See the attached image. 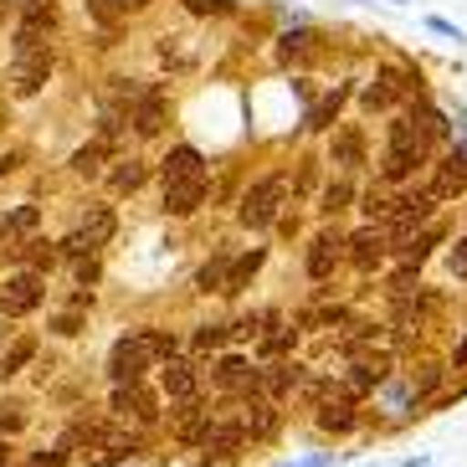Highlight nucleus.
Segmentation results:
<instances>
[{"label":"nucleus","instance_id":"9d476101","mask_svg":"<svg viewBox=\"0 0 467 467\" xmlns=\"http://www.w3.org/2000/svg\"><path fill=\"white\" fill-rule=\"evenodd\" d=\"M385 252H390V232L385 226H365V232L349 236V262H355L359 273H370V267H380Z\"/></svg>","mask_w":467,"mask_h":467},{"label":"nucleus","instance_id":"9b49d317","mask_svg":"<svg viewBox=\"0 0 467 467\" xmlns=\"http://www.w3.org/2000/svg\"><path fill=\"white\" fill-rule=\"evenodd\" d=\"M457 191H467V139L447 150V160L437 165V180H431V195H437V201H447V195H457Z\"/></svg>","mask_w":467,"mask_h":467},{"label":"nucleus","instance_id":"393cba45","mask_svg":"<svg viewBox=\"0 0 467 467\" xmlns=\"http://www.w3.org/2000/svg\"><path fill=\"white\" fill-rule=\"evenodd\" d=\"M144 180H150V165H144V160H119V165H113V175H109V185L119 195H134Z\"/></svg>","mask_w":467,"mask_h":467},{"label":"nucleus","instance_id":"4468645a","mask_svg":"<svg viewBox=\"0 0 467 467\" xmlns=\"http://www.w3.org/2000/svg\"><path fill=\"white\" fill-rule=\"evenodd\" d=\"M201 201H206V175L170 180V185H165V211H170V216H195Z\"/></svg>","mask_w":467,"mask_h":467},{"label":"nucleus","instance_id":"f8f14e48","mask_svg":"<svg viewBox=\"0 0 467 467\" xmlns=\"http://www.w3.org/2000/svg\"><path fill=\"white\" fill-rule=\"evenodd\" d=\"M385 375H390V355H359L355 365H349V375H344V390H349V396H365V390L385 385Z\"/></svg>","mask_w":467,"mask_h":467},{"label":"nucleus","instance_id":"a211bd4d","mask_svg":"<svg viewBox=\"0 0 467 467\" xmlns=\"http://www.w3.org/2000/svg\"><path fill=\"white\" fill-rule=\"evenodd\" d=\"M318 426H324V431H349V426H355L349 390H329V396L318 400Z\"/></svg>","mask_w":467,"mask_h":467},{"label":"nucleus","instance_id":"cd10ccee","mask_svg":"<svg viewBox=\"0 0 467 467\" xmlns=\"http://www.w3.org/2000/svg\"><path fill=\"white\" fill-rule=\"evenodd\" d=\"M103 160H109V139H93V144H83V150L72 154L67 165L78 170V175H88V180H93L98 170H103Z\"/></svg>","mask_w":467,"mask_h":467},{"label":"nucleus","instance_id":"c756f323","mask_svg":"<svg viewBox=\"0 0 467 467\" xmlns=\"http://www.w3.org/2000/svg\"><path fill=\"white\" fill-rule=\"evenodd\" d=\"M31 355H36V339H16L5 355H0V375H16V370H26Z\"/></svg>","mask_w":467,"mask_h":467},{"label":"nucleus","instance_id":"20e7f679","mask_svg":"<svg viewBox=\"0 0 467 467\" xmlns=\"http://www.w3.org/2000/svg\"><path fill=\"white\" fill-rule=\"evenodd\" d=\"M52 42H16V62H11V83L16 98H36L52 78Z\"/></svg>","mask_w":467,"mask_h":467},{"label":"nucleus","instance_id":"f704fd0d","mask_svg":"<svg viewBox=\"0 0 467 467\" xmlns=\"http://www.w3.org/2000/svg\"><path fill=\"white\" fill-rule=\"evenodd\" d=\"M349 195H355V191H349V185H344V180H334L329 191L318 195V211H324V216H339V211L349 206Z\"/></svg>","mask_w":467,"mask_h":467},{"label":"nucleus","instance_id":"ea45409f","mask_svg":"<svg viewBox=\"0 0 467 467\" xmlns=\"http://www.w3.org/2000/svg\"><path fill=\"white\" fill-rule=\"evenodd\" d=\"M21 426H26V416L16 411V406H0V437H16Z\"/></svg>","mask_w":467,"mask_h":467},{"label":"nucleus","instance_id":"4c0bfd02","mask_svg":"<svg viewBox=\"0 0 467 467\" xmlns=\"http://www.w3.org/2000/svg\"><path fill=\"white\" fill-rule=\"evenodd\" d=\"M426 31H437V36H447V42H467L462 26H457V21H447V16H426Z\"/></svg>","mask_w":467,"mask_h":467},{"label":"nucleus","instance_id":"5701e85b","mask_svg":"<svg viewBox=\"0 0 467 467\" xmlns=\"http://www.w3.org/2000/svg\"><path fill=\"white\" fill-rule=\"evenodd\" d=\"M36 206H16V211H5V221H0V242H5V247L16 252V242H21V236H31L36 232Z\"/></svg>","mask_w":467,"mask_h":467},{"label":"nucleus","instance_id":"c85d7f7f","mask_svg":"<svg viewBox=\"0 0 467 467\" xmlns=\"http://www.w3.org/2000/svg\"><path fill=\"white\" fill-rule=\"evenodd\" d=\"M88 5H93V16L103 21V26H113L119 16H129V11H144L150 0H88Z\"/></svg>","mask_w":467,"mask_h":467},{"label":"nucleus","instance_id":"a18cd8bd","mask_svg":"<svg viewBox=\"0 0 467 467\" xmlns=\"http://www.w3.org/2000/svg\"><path fill=\"white\" fill-rule=\"evenodd\" d=\"M31 467H62V452H47V457H36Z\"/></svg>","mask_w":467,"mask_h":467},{"label":"nucleus","instance_id":"37998d69","mask_svg":"<svg viewBox=\"0 0 467 467\" xmlns=\"http://www.w3.org/2000/svg\"><path fill=\"white\" fill-rule=\"evenodd\" d=\"M78 283H98V257H78Z\"/></svg>","mask_w":467,"mask_h":467},{"label":"nucleus","instance_id":"c03bdc74","mask_svg":"<svg viewBox=\"0 0 467 467\" xmlns=\"http://www.w3.org/2000/svg\"><path fill=\"white\" fill-rule=\"evenodd\" d=\"M334 457L329 452H318V457H298V462H283V467H329Z\"/></svg>","mask_w":467,"mask_h":467},{"label":"nucleus","instance_id":"39448f33","mask_svg":"<svg viewBox=\"0 0 467 467\" xmlns=\"http://www.w3.org/2000/svg\"><path fill=\"white\" fill-rule=\"evenodd\" d=\"M216 411H226L236 426H242V431H247V437H267V431L277 426L273 400H267V396H252V390H242V396H232L226 406H216Z\"/></svg>","mask_w":467,"mask_h":467},{"label":"nucleus","instance_id":"79ce46f5","mask_svg":"<svg viewBox=\"0 0 467 467\" xmlns=\"http://www.w3.org/2000/svg\"><path fill=\"white\" fill-rule=\"evenodd\" d=\"M421 124H426V134H431V139H441V134H447V119H441L437 109H421Z\"/></svg>","mask_w":467,"mask_h":467},{"label":"nucleus","instance_id":"0eeeda50","mask_svg":"<svg viewBox=\"0 0 467 467\" xmlns=\"http://www.w3.org/2000/svg\"><path fill=\"white\" fill-rule=\"evenodd\" d=\"M349 257V236L344 232H318L314 242H308V277H318V283H324V277H334V267H339V262Z\"/></svg>","mask_w":467,"mask_h":467},{"label":"nucleus","instance_id":"4be33fe9","mask_svg":"<svg viewBox=\"0 0 467 467\" xmlns=\"http://www.w3.org/2000/svg\"><path fill=\"white\" fill-rule=\"evenodd\" d=\"M211 421H216V411H206V406H195V400H185V411H180V421H175V431L185 441H206V431H211Z\"/></svg>","mask_w":467,"mask_h":467},{"label":"nucleus","instance_id":"2eb2a0df","mask_svg":"<svg viewBox=\"0 0 467 467\" xmlns=\"http://www.w3.org/2000/svg\"><path fill=\"white\" fill-rule=\"evenodd\" d=\"M211 375H216L221 390L242 396V390H257V375H262V370H252V365H247L242 355H221V359H216V370H211Z\"/></svg>","mask_w":467,"mask_h":467},{"label":"nucleus","instance_id":"6ab92c4d","mask_svg":"<svg viewBox=\"0 0 467 467\" xmlns=\"http://www.w3.org/2000/svg\"><path fill=\"white\" fill-rule=\"evenodd\" d=\"M298 385H303V365H293V359H273L257 375V390H267V396H283V390H298Z\"/></svg>","mask_w":467,"mask_h":467},{"label":"nucleus","instance_id":"423d86ee","mask_svg":"<svg viewBox=\"0 0 467 467\" xmlns=\"http://www.w3.org/2000/svg\"><path fill=\"white\" fill-rule=\"evenodd\" d=\"M42 298H47V283H42V273H16V277H5V288H0V314H11V318H21V314H31V308H42Z\"/></svg>","mask_w":467,"mask_h":467},{"label":"nucleus","instance_id":"473e14b6","mask_svg":"<svg viewBox=\"0 0 467 467\" xmlns=\"http://www.w3.org/2000/svg\"><path fill=\"white\" fill-rule=\"evenodd\" d=\"M308 47H314V31H288V36L277 42V57H283V62H298V57H308Z\"/></svg>","mask_w":467,"mask_h":467},{"label":"nucleus","instance_id":"6e6552de","mask_svg":"<svg viewBox=\"0 0 467 467\" xmlns=\"http://www.w3.org/2000/svg\"><path fill=\"white\" fill-rule=\"evenodd\" d=\"M109 411L119 416V421H154V396L144 390V380H134V385H113Z\"/></svg>","mask_w":467,"mask_h":467},{"label":"nucleus","instance_id":"a878e982","mask_svg":"<svg viewBox=\"0 0 467 467\" xmlns=\"http://www.w3.org/2000/svg\"><path fill=\"white\" fill-rule=\"evenodd\" d=\"M21 257L31 262V273H42V267H57L62 262V242H42V236H31V242H21Z\"/></svg>","mask_w":467,"mask_h":467},{"label":"nucleus","instance_id":"b1692460","mask_svg":"<svg viewBox=\"0 0 467 467\" xmlns=\"http://www.w3.org/2000/svg\"><path fill=\"white\" fill-rule=\"evenodd\" d=\"M344 98H349V88H344V83L329 88V93L308 109V129H334V119H339V109H344Z\"/></svg>","mask_w":467,"mask_h":467},{"label":"nucleus","instance_id":"3c124183","mask_svg":"<svg viewBox=\"0 0 467 467\" xmlns=\"http://www.w3.org/2000/svg\"><path fill=\"white\" fill-rule=\"evenodd\" d=\"M0 124H5V113H0Z\"/></svg>","mask_w":467,"mask_h":467},{"label":"nucleus","instance_id":"8fccbe9b","mask_svg":"<svg viewBox=\"0 0 467 467\" xmlns=\"http://www.w3.org/2000/svg\"><path fill=\"white\" fill-rule=\"evenodd\" d=\"M390 5H406V0H390Z\"/></svg>","mask_w":467,"mask_h":467},{"label":"nucleus","instance_id":"bb28decb","mask_svg":"<svg viewBox=\"0 0 467 467\" xmlns=\"http://www.w3.org/2000/svg\"><path fill=\"white\" fill-rule=\"evenodd\" d=\"M129 452H134V441H129V437H98L88 462H93V467H119Z\"/></svg>","mask_w":467,"mask_h":467},{"label":"nucleus","instance_id":"7ed1b4c3","mask_svg":"<svg viewBox=\"0 0 467 467\" xmlns=\"http://www.w3.org/2000/svg\"><path fill=\"white\" fill-rule=\"evenodd\" d=\"M154 365H160V355H154V344H150V334H144V329H139V334H124V339L109 349V375H113V385L144 380Z\"/></svg>","mask_w":467,"mask_h":467},{"label":"nucleus","instance_id":"c9c22d12","mask_svg":"<svg viewBox=\"0 0 467 467\" xmlns=\"http://www.w3.org/2000/svg\"><path fill=\"white\" fill-rule=\"evenodd\" d=\"M226 339H232V329H226V324H201V329H195V349H201V355L221 349Z\"/></svg>","mask_w":467,"mask_h":467},{"label":"nucleus","instance_id":"49530a36","mask_svg":"<svg viewBox=\"0 0 467 467\" xmlns=\"http://www.w3.org/2000/svg\"><path fill=\"white\" fill-rule=\"evenodd\" d=\"M457 370H467V334H462V344H457V359H452Z\"/></svg>","mask_w":467,"mask_h":467},{"label":"nucleus","instance_id":"e433bc0d","mask_svg":"<svg viewBox=\"0 0 467 467\" xmlns=\"http://www.w3.org/2000/svg\"><path fill=\"white\" fill-rule=\"evenodd\" d=\"M83 303H88V298H78V303L67 308V314H57L52 329H57V334H67V339H72V334H83Z\"/></svg>","mask_w":467,"mask_h":467},{"label":"nucleus","instance_id":"a19ab883","mask_svg":"<svg viewBox=\"0 0 467 467\" xmlns=\"http://www.w3.org/2000/svg\"><path fill=\"white\" fill-rule=\"evenodd\" d=\"M447 267H452V277H467V236H457V247L447 252Z\"/></svg>","mask_w":467,"mask_h":467},{"label":"nucleus","instance_id":"7c9ffc66","mask_svg":"<svg viewBox=\"0 0 467 467\" xmlns=\"http://www.w3.org/2000/svg\"><path fill=\"white\" fill-rule=\"evenodd\" d=\"M293 339H298V329H293V324H277V318H273V329H267V334H262V355H288V344Z\"/></svg>","mask_w":467,"mask_h":467},{"label":"nucleus","instance_id":"09e8293b","mask_svg":"<svg viewBox=\"0 0 467 467\" xmlns=\"http://www.w3.org/2000/svg\"><path fill=\"white\" fill-rule=\"evenodd\" d=\"M5 457H11V447H5V437H0V467H5Z\"/></svg>","mask_w":467,"mask_h":467},{"label":"nucleus","instance_id":"dca6fc26","mask_svg":"<svg viewBox=\"0 0 467 467\" xmlns=\"http://www.w3.org/2000/svg\"><path fill=\"white\" fill-rule=\"evenodd\" d=\"M160 175L170 180H195V175H206V160H201V150H191V144H175V150L160 160Z\"/></svg>","mask_w":467,"mask_h":467},{"label":"nucleus","instance_id":"1a4fd4ad","mask_svg":"<svg viewBox=\"0 0 467 467\" xmlns=\"http://www.w3.org/2000/svg\"><path fill=\"white\" fill-rule=\"evenodd\" d=\"M165 88H144L139 93V103H134V113H129V124H134V134L139 139H154L160 129H165Z\"/></svg>","mask_w":467,"mask_h":467},{"label":"nucleus","instance_id":"f257e3e1","mask_svg":"<svg viewBox=\"0 0 467 467\" xmlns=\"http://www.w3.org/2000/svg\"><path fill=\"white\" fill-rule=\"evenodd\" d=\"M426 150H431V134H426V124H416V119H390V134H385V154H380V180H411L416 165H426Z\"/></svg>","mask_w":467,"mask_h":467},{"label":"nucleus","instance_id":"ddd939ff","mask_svg":"<svg viewBox=\"0 0 467 467\" xmlns=\"http://www.w3.org/2000/svg\"><path fill=\"white\" fill-rule=\"evenodd\" d=\"M160 385H165V396L170 400H180V406H185V400H195V390H201V375H195V365L191 359H165V370H160Z\"/></svg>","mask_w":467,"mask_h":467},{"label":"nucleus","instance_id":"72a5a7b5","mask_svg":"<svg viewBox=\"0 0 467 467\" xmlns=\"http://www.w3.org/2000/svg\"><path fill=\"white\" fill-rule=\"evenodd\" d=\"M396 98H400V93H396V88L385 83V78H375V83H370V88H365V93H359V103H365V109H370V113H375V109H390V103H396Z\"/></svg>","mask_w":467,"mask_h":467},{"label":"nucleus","instance_id":"2f4dec72","mask_svg":"<svg viewBox=\"0 0 467 467\" xmlns=\"http://www.w3.org/2000/svg\"><path fill=\"white\" fill-rule=\"evenodd\" d=\"M437 242H441V226H426L421 236H411V242L400 247V257H406V262H416V267H421V262H426V252L437 247Z\"/></svg>","mask_w":467,"mask_h":467},{"label":"nucleus","instance_id":"58836bf2","mask_svg":"<svg viewBox=\"0 0 467 467\" xmlns=\"http://www.w3.org/2000/svg\"><path fill=\"white\" fill-rule=\"evenodd\" d=\"M185 11L191 16H226L232 11V0H185Z\"/></svg>","mask_w":467,"mask_h":467},{"label":"nucleus","instance_id":"f03ea898","mask_svg":"<svg viewBox=\"0 0 467 467\" xmlns=\"http://www.w3.org/2000/svg\"><path fill=\"white\" fill-rule=\"evenodd\" d=\"M288 195H293V185H288V175H267V180H257L247 195H242V226H273L277 216H283V206H288Z\"/></svg>","mask_w":467,"mask_h":467},{"label":"nucleus","instance_id":"f3484780","mask_svg":"<svg viewBox=\"0 0 467 467\" xmlns=\"http://www.w3.org/2000/svg\"><path fill=\"white\" fill-rule=\"evenodd\" d=\"M329 160L339 170H355V165H365V134H359V124H344L339 134H334V144H329Z\"/></svg>","mask_w":467,"mask_h":467},{"label":"nucleus","instance_id":"412c9836","mask_svg":"<svg viewBox=\"0 0 467 467\" xmlns=\"http://www.w3.org/2000/svg\"><path fill=\"white\" fill-rule=\"evenodd\" d=\"M113 226H119L113 206H88V211H83V221H78V232H83L88 242H93V247H103V242H109Z\"/></svg>","mask_w":467,"mask_h":467},{"label":"nucleus","instance_id":"de8ad7c7","mask_svg":"<svg viewBox=\"0 0 467 467\" xmlns=\"http://www.w3.org/2000/svg\"><path fill=\"white\" fill-rule=\"evenodd\" d=\"M16 165H21V160H16V154H0V175H11Z\"/></svg>","mask_w":467,"mask_h":467},{"label":"nucleus","instance_id":"aec40b11","mask_svg":"<svg viewBox=\"0 0 467 467\" xmlns=\"http://www.w3.org/2000/svg\"><path fill=\"white\" fill-rule=\"evenodd\" d=\"M262 262H267V252H262V247L242 252V257L232 262V273H226V288H221V293H226V298H236V293H242V288L252 283V277L262 273Z\"/></svg>","mask_w":467,"mask_h":467}]
</instances>
